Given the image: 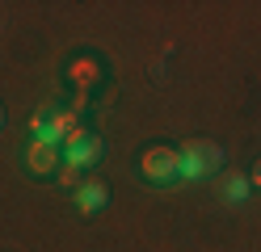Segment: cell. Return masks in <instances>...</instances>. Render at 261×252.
<instances>
[{"instance_id":"cell-3","label":"cell","mask_w":261,"mask_h":252,"mask_svg":"<svg viewBox=\"0 0 261 252\" xmlns=\"http://www.w3.org/2000/svg\"><path fill=\"white\" fill-rule=\"evenodd\" d=\"M59 147H63V164H72V168H93V164H101V156H106L101 134H89L85 126H76Z\"/></svg>"},{"instance_id":"cell-4","label":"cell","mask_w":261,"mask_h":252,"mask_svg":"<svg viewBox=\"0 0 261 252\" xmlns=\"http://www.w3.org/2000/svg\"><path fill=\"white\" fill-rule=\"evenodd\" d=\"M25 164H30L34 177H55L63 168V147L55 139H46V134H34L30 147H25Z\"/></svg>"},{"instance_id":"cell-2","label":"cell","mask_w":261,"mask_h":252,"mask_svg":"<svg viewBox=\"0 0 261 252\" xmlns=\"http://www.w3.org/2000/svg\"><path fill=\"white\" fill-rule=\"evenodd\" d=\"M139 173L148 177L152 185H177V181H181V156H177V147L156 143V147H148V151H143Z\"/></svg>"},{"instance_id":"cell-7","label":"cell","mask_w":261,"mask_h":252,"mask_svg":"<svg viewBox=\"0 0 261 252\" xmlns=\"http://www.w3.org/2000/svg\"><path fill=\"white\" fill-rule=\"evenodd\" d=\"M59 185H63V189H76V185H80V168L63 164V168H59Z\"/></svg>"},{"instance_id":"cell-1","label":"cell","mask_w":261,"mask_h":252,"mask_svg":"<svg viewBox=\"0 0 261 252\" xmlns=\"http://www.w3.org/2000/svg\"><path fill=\"white\" fill-rule=\"evenodd\" d=\"M177 156H181V181H215L223 168V147L215 139H186Z\"/></svg>"},{"instance_id":"cell-9","label":"cell","mask_w":261,"mask_h":252,"mask_svg":"<svg viewBox=\"0 0 261 252\" xmlns=\"http://www.w3.org/2000/svg\"><path fill=\"white\" fill-rule=\"evenodd\" d=\"M0 130H5V105H0Z\"/></svg>"},{"instance_id":"cell-5","label":"cell","mask_w":261,"mask_h":252,"mask_svg":"<svg viewBox=\"0 0 261 252\" xmlns=\"http://www.w3.org/2000/svg\"><path fill=\"white\" fill-rule=\"evenodd\" d=\"M72 202H76L80 214H101L110 206V189H106V181L89 177V181H80L76 189H72Z\"/></svg>"},{"instance_id":"cell-8","label":"cell","mask_w":261,"mask_h":252,"mask_svg":"<svg viewBox=\"0 0 261 252\" xmlns=\"http://www.w3.org/2000/svg\"><path fill=\"white\" fill-rule=\"evenodd\" d=\"M249 185H253V189H261V160L253 164V173H249Z\"/></svg>"},{"instance_id":"cell-6","label":"cell","mask_w":261,"mask_h":252,"mask_svg":"<svg viewBox=\"0 0 261 252\" xmlns=\"http://www.w3.org/2000/svg\"><path fill=\"white\" fill-rule=\"evenodd\" d=\"M249 189H253V185H249L244 173H223V177H215V193H219L223 202H244Z\"/></svg>"}]
</instances>
